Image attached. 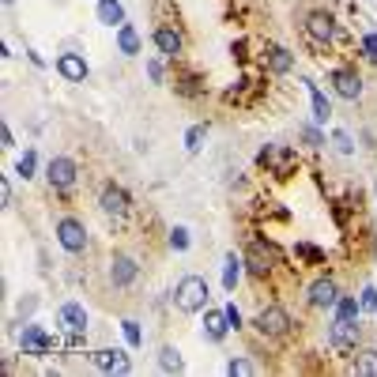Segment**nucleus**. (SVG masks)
Returning <instances> with one entry per match:
<instances>
[{"instance_id":"8","label":"nucleus","mask_w":377,"mask_h":377,"mask_svg":"<svg viewBox=\"0 0 377 377\" xmlns=\"http://www.w3.org/2000/svg\"><path fill=\"white\" fill-rule=\"evenodd\" d=\"M328 84L339 98H347V102H358L362 98V76H358L355 68H336L332 76H328Z\"/></svg>"},{"instance_id":"18","label":"nucleus","mask_w":377,"mask_h":377,"mask_svg":"<svg viewBox=\"0 0 377 377\" xmlns=\"http://www.w3.org/2000/svg\"><path fill=\"white\" fill-rule=\"evenodd\" d=\"M117 45H121L125 57H136V53H140V34H136V26H132V23L117 26Z\"/></svg>"},{"instance_id":"15","label":"nucleus","mask_w":377,"mask_h":377,"mask_svg":"<svg viewBox=\"0 0 377 377\" xmlns=\"http://www.w3.org/2000/svg\"><path fill=\"white\" fill-rule=\"evenodd\" d=\"M226 332H231V321H226L223 309H204V336L211 344H223Z\"/></svg>"},{"instance_id":"9","label":"nucleus","mask_w":377,"mask_h":377,"mask_svg":"<svg viewBox=\"0 0 377 377\" xmlns=\"http://www.w3.org/2000/svg\"><path fill=\"white\" fill-rule=\"evenodd\" d=\"M306 34H309L314 42L328 45V42H336L339 26H336V20H332L328 12H309V15H306Z\"/></svg>"},{"instance_id":"27","label":"nucleus","mask_w":377,"mask_h":377,"mask_svg":"<svg viewBox=\"0 0 377 377\" xmlns=\"http://www.w3.org/2000/svg\"><path fill=\"white\" fill-rule=\"evenodd\" d=\"M34 167H38V155H34V151H23V159L15 162V174L26 181V178H34Z\"/></svg>"},{"instance_id":"30","label":"nucleus","mask_w":377,"mask_h":377,"mask_svg":"<svg viewBox=\"0 0 377 377\" xmlns=\"http://www.w3.org/2000/svg\"><path fill=\"white\" fill-rule=\"evenodd\" d=\"M358 306H362L366 314H377V287H362V294H358Z\"/></svg>"},{"instance_id":"22","label":"nucleus","mask_w":377,"mask_h":377,"mask_svg":"<svg viewBox=\"0 0 377 377\" xmlns=\"http://www.w3.org/2000/svg\"><path fill=\"white\" fill-rule=\"evenodd\" d=\"M238 279H242V261H238L234 253H226V261H223V287L234 291Z\"/></svg>"},{"instance_id":"23","label":"nucleus","mask_w":377,"mask_h":377,"mask_svg":"<svg viewBox=\"0 0 377 377\" xmlns=\"http://www.w3.org/2000/svg\"><path fill=\"white\" fill-rule=\"evenodd\" d=\"M358 314H362L358 298H351V294H339V302H336V317H344V321H358Z\"/></svg>"},{"instance_id":"16","label":"nucleus","mask_w":377,"mask_h":377,"mask_svg":"<svg viewBox=\"0 0 377 377\" xmlns=\"http://www.w3.org/2000/svg\"><path fill=\"white\" fill-rule=\"evenodd\" d=\"M98 23L106 26H125V8L117 0H98Z\"/></svg>"},{"instance_id":"7","label":"nucleus","mask_w":377,"mask_h":377,"mask_svg":"<svg viewBox=\"0 0 377 377\" xmlns=\"http://www.w3.org/2000/svg\"><path fill=\"white\" fill-rule=\"evenodd\" d=\"M136 279H140V264H136L132 256H128V253H114V256H109V283H114L117 291L132 287Z\"/></svg>"},{"instance_id":"40","label":"nucleus","mask_w":377,"mask_h":377,"mask_svg":"<svg viewBox=\"0 0 377 377\" xmlns=\"http://www.w3.org/2000/svg\"><path fill=\"white\" fill-rule=\"evenodd\" d=\"M4 4H15V0H4Z\"/></svg>"},{"instance_id":"2","label":"nucleus","mask_w":377,"mask_h":377,"mask_svg":"<svg viewBox=\"0 0 377 377\" xmlns=\"http://www.w3.org/2000/svg\"><path fill=\"white\" fill-rule=\"evenodd\" d=\"M253 325H256V332H261V336H268V339H283V336L291 332L294 321H291V314H287L283 306H268V309H261V314H256Z\"/></svg>"},{"instance_id":"25","label":"nucleus","mask_w":377,"mask_h":377,"mask_svg":"<svg viewBox=\"0 0 377 377\" xmlns=\"http://www.w3.org/2000/svg\"><path fill=\"white\" fill-rule=\"evenodd\" d=\"M204 140H208V128H204V125H192L189 132H185V151L197 155L200 147H204Z\"/></svg>"},{"instance_id":"32","label":"nucleus","mask_w":377,"mask_h":377,"mask_svg":"<svg viewBox=\"0 0 377 377\" xmlns=\"http://www.w3.org/2000/svg\"><path fill=\"white\" fill-rule=\"evenodd\" d=\"M332 144H336V151H339V155H351V151H355L351 136H347L344 128H336V132H332Z\"/></svg>"},{"instance_id":"4","label":"nucleus","mask_w":377,"mask_h":377,"mask_svg":"<svg viewBox=\"0 0 377 377\" xmlns=\"http://www.w3.org/2000/svg\"><path fill=\"white\" fill-rule=\"evenodd\" d=\"M53 347H57V336H49L42 325H23V332H20V351L23 355L42 358V355H49Z\"/></svg>"},{"instance_id":"28","label":"nucleus","mask_w":377,"mask_h":377,"mask_svg":"<svg viewBox=\"0 0 377 377\" xmlns=\"http://www.w3.org/2000/svg\"><path fill=\"white\" fill-rule=\"evenodd\" d=\"M268 268H272V264L261 256V245H253V253H249V272H253V275H268Z\"/></svg>"},{"instance_id":"35","label":"nucleus","mask_w":377,"mask_h":377,"mask_svg":"<svg viewBox=\"0 0 377 377\" xmlns=\"http://www.w3.org/2000/svg\"><path fill=\"white\" fill-rule=\"evenodd\" d=\"M0 200H4V208H12V204H15V197H12V181H8V178H0Z\"/></svg>"},{"instance_id":"37","label":"nucleus","mask_w":377,"mask_h":377,"mask_svg":"<svg viewBox=\"0 0 377 377\" xmlns=\"http://www.w3.org/2000/svg\"><path fill=\"white\" fill-rule=\"evenodd\" d=\"M362 49H366V57L377 61V34H366V38H362Z\"/></svg>"},{"instance_id":"17","label":"nucleus","mask_w":377,"mask_h":377,"mask_svg":"<svg viewBox=\"0 0 377 377\" xmlns=\"http://www.w3.org/2000/svg\"><path fill=\"white\" fill-rule=\"evenodd\" d=\"M155 49H159L162 57H174V53H181V38L170 26H159V31H155Z\"/></svg>"},{"instance_id":"39","label":"nucleus","mask_w":377,"mask_h":377,"mask_svg":"<svg viewBox=\"0 0 377 377\" xmlns=\"http://www.w3.org/2000/svg\"><path fill=\"white\" fill-rule=\"evenodd\" d=\"M0 144H4V147H12V144H15V136H12V128H8V125L0 128Z\"/></svg>"},{"instance_id":"13","label":"nucleus","mask_w":377,"mask_h":377,"mask_svg":"<svg viewBox=\"0 0 377 377\" xmlns=\"http://www.w3.org/2000/svg\"><path fill=\"white\" fill-rule=\"evenodd\" d=\"M57 72L68 79V84H84V79L91 76L87 61L79 57V53H61V57H57Z\"/></svg>"},{"instance_id":"38","label":"nucleus","mask_w":377,"mask_h":377,"mask_svg":"<svg viewBox=\"0 0 377 377\" xmlns=\"http://www.w3.org/2000/svg\"><path fill=\"white\" fill-rule=\"evenodd\" d=\"M147 76H151L155 84H162V64L159 61H147Z\"/></svg>"},{"instance_id":"14","label":"nucleus","mask_w":377,"mask_h":377,"mask_svg":"<svg viewBox=\"0 0 377 377\" xmlns=\"http://www.w3.org/2000/svg\"><path fill=\"white\" fill-rule=\"evenodd\" d=\"M57 321H61L64 332H87V309L79 306V302H64Z\"/></svg>"},{"instance_id":"20","label":"nucleus","mask_w":377,"mask_h":377,"mask_svg":"<svg viewBox=\"0 0 377 377\" xmlns=\"http://www.w3.org/2000/svg\"><path fill=\"white\" fill-rule=\"evenodd\" d=\"M159 370L162 374H181V370H185V362H181V351H178V347H162V351H159Z\"/></svg>"},{"instance_id":"26","label":"nucleus","mask_w":377,"mask_h":377,"mask_svg":"<svg viewBox=\"0 0 377 377\" xmlns=\"http://www.w3.org/2000/svg\"><path fill=\"white\" fill-rule=\"evenodd\" d=\"M121 332H125V344L132 347H144V332H140V325H136V321H121Z\"/></svg>"},{"instance_id":"21","label":"nucleus","mask_w":377,"mask_h":377,"mask_svg":"<svg viewBox=\"0 0 377 377\" xmlns=\"http://www.w3.org/2000/svg\"><path fill=\"white\" fill-rule=\"evenodd\" d=\"M306 87H309V98H314V117H317L321 125H325L328 117H332V102H328V98L321 95V87H317V84H309V79H306Z\"/></svg>"},{"instance_id":"1","label":"nucleus","mask_w":377,"mask_h":377,"mask_svg":"<svg viewBox=\"0 0 377 377\" xmlns=\"http://www.w3.org/2000/svg\"><path fill=\"white\" fill-rule=\"evenodd\" d=\"M170 298L181 314H200V309H208V279L204 275H181Z\"/></svg>"},{"instance_id":"31","label":"nucleus","mask_w":377,"mask_h":377,"mask_svg":"<svg viewBox=\"0 0 377 377\" xmlns=\"http://www.w3.org/2000/svg\"><path fill=\"white\" fill-rule=\"evenodd\" d=\"M170 245H174L178 253L189 249V231H185V226H174V231H170Z\"/></svg>"},{"instance_id":"11","label":"nucleus","mask_w":377,"mask_h":377,"mask_svg":"<svg viewBox=\"0 0 377 377\" xmlns=\"http://www.w3.org/2000/svg\"><path fill=\"white\" fill-rule=\"evenodd\" d=\"M336 302H339V291H336V283L328 279V275L309 283V306L314 309H336Z\"/></svg>"},{"instance_id":"3","label":"nucleus","mask_w":377,"mask_h":377,"mask_svg":"<svg viewBox=\"0 0 377 377\" xmlns=\"http://www.w3.org/2000/svg\"><path fill=\"white\" fill-rule=\"evenodd\" d=\"M57 242H61L64 253H84L87 249V226L79 223L76 215L57 219Z\"/></svg>"},{"instance_id":"33","label":"nucleus","mask_w":377,"mask_h":377,"mask_svg":"<svg viewBox=\"0 0 377 377\" xmlns=\"http://www.w3.org/2000/svg\"><path fill=\"white\" fill-rule=\"evenodd\" d=\"M226 374H253V362H245V358H231V362H226Z\"/></svg>"},{"instance_id":"6","label":"nucleus","mask_w":377,"mask_h":377,"mask_svg":"<svg viewBox=\"0 0 377 377\" xmlns=\"http://www.w3.org/2000/svg\"><path fill=\"white\" fill-rule=\"evenodd\" d=\"M76 178H79V167H76L72 159H64V155L49 159V167H45V181H49V189L68 192L72 185H76Z\"/></svg>"},{"instance_id":"34","label":"nucleus","mask_w":377,"mask_h":377,"mask_svg":"<svg viewBox=\"0 0 377 377\" xmlns=\"http://www.w3.org/2000/svg\"><path fill=\"white\" fill-rule=\"evenodd\" d=\"M223 314H226V321H231V328H242V309H238L234 302H226Z\"/></svg>"},{"instance_id":"36","label":"nucleus","mask_w":377,"mask_h":377,"mask_svg":"<svg viewBox=\"0 0 377 377\" xmlns=\"http://www.w3.org/2000/svg\"><path fill=\"white\" fill-rule=\"evenodd\" d=\"M302 136H306V140L314 144V147H325V136H321V132H317L314 125H306V128H302Z\"/></svg>"},{"instance_id":"5","label":"nucleus","mask_w":377,"mask_h":377,"mask_svg":"<svg viewBox=\"0 0 377 377\" xmlns=\"http://www.w3.org/2000/svg\"><path fill=\"white\" fill-rule=\"evenodd\" d=\"M91 366L102 374H128L132 358H128L125 347H102V351H91Z\"/></svg>"},{"instance_id":"19","label":"nucleus","mask_w":377,"mask_h":377,"mask_svg":"<svg viewBox=\"0 0 377 377\" xmlns=\"http://www.w3.org/2000/svg\"><path fill=\"white\" fill-rule=\"evenodd\" d=\"M268 68L275 72V76H287V72L294 68V57L283 49V45H272V49H268Z\"/></svg>"},{"instance_id":"10","label":"nucleus","mask_w":377,"mask_h":377,"mask_svg":"<svg viewBox=\"0 0 377 377\" xmlns=\"http://www.w3.org/2000/svg\"><path fill=\"white\" fill-rule=\"evenodd\" d=\"M358 325L355 321H344V317H336L332 325H328V344L336 347V351H355V344H358Z\"/></svg>"},{"instance_id":"12","label":"nucleus","mask_w":377,"mask_h":377,"mask_svg":"<svg viewBox=\"0 0 377 377\" xmlns=\"http://www.w3.org/2000/svg\"><path fill=\"white\" fill-rule=\"evenodd\" d=\"M128 192L121 189V185H106L102 189V197H98V208L106 211V215H114V219H121V215H128Z\"/></svg>"},{"instance_id":"29","label":"nucleus","mask_w":377,"mask_h":377,"mask_svg":"<svg viewBox=\"0 0 377 377\" xmlns=\"http://www.w3.org/2000/svg\"><path fill=\"white\" fill-rule=\"evenodd\" d=\"M294 253H298V256H306V261H314V264L325 261V253H321L317 245H309V242H298V245H294Z\"/></svg>"},{"instance_id":"24","label":"nucleus","mask_w":377,"mask_h":377,"mask_svg":"<svg viewBox=\"0 0 377 377\" xmlns=\"http://www.w3.org/2000/svg\"><path fill=\"white\" fill-rule=\"evenodd\" d=\"M355 374L377 377V351H358V355H355Z\"/></svg>"}]
</instances>
